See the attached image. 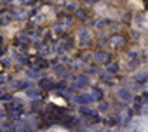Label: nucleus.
<instances>
[{
    "label": "nucleus",
    "instance_id": "obj_6",
    "mask_svg": "<svg viewBox=\"0 0 148 132\" xmlns=\"http://www.w3.org/2000/svg\"><path fill=\"white\" fill-rule=\"evenodd\" d=\"M94 59H96L98 63H105V61H108V52H105V50H99V52H96Z\"/></svg>",
    "mask_w": 148,
    "mask_h": 132
},
{
    "label": "nucleus",
    "instance_id": "obj_2",
    "mask_svg": "<svg viewBox=\"0 0 148 132\" xmlns=\"http://www.w3.org/2000/svg\"><path fill=\"white\" fill-rule=\"evenodd\" d=\"M119 99L120 101H125V103H131L132 101V94L129 89H120L119 90Z\"/></svg>",
    "mask_w": 148,
    "mask_h": 132
},
{
    "label": "nucleus",
    "instance_id": "obj_3",
    "mask_svg": "<svg viewBox=\"0 0 148 132\" xmlns=\"http://www.w3.org/2000/svg\"><path fill=\"white\" fill-rule=\"evenodd\" d=\"M79 38H80V44H82V45H87L89 40H91V33H89V30H87V28H86V30H80Z\"/></svg>",
    "mask_w": 148,
    "mask_h": 132
},
{
    "label": "nucleus",
    "instance_id": "obj_10",
    "mask_svg": "<svg viewBox=\"0 0 148 132\" xmlns=\"http://www.w3.org/2000/svg\"><path fill=\"white\" fill-rule=\"evenodd\" d=\"M54 71H56L58 75H64V73H66V68H63L61 64H58V66H54Z\"/></svg>",
    "mask_w": 148,
    "mask_h": 132
},
{
    "label": "nucleus",
    "instance_id": "obj_12",
    "mask_svg": "<svg viewBox=\"0 0 148 132\" xmlns=\"http://www.w3.org/2000/svg\"><path fill=\"white\" fill-rule=\"evenodd\" d=\"M122 44V37H113L112 38V45H120Z\"/></svg>",
    "mask_w": 148,
    "mask_h": 132
},
{
    "label": "nucleus",
    "instance_id": "obj_9",
    "mask_svg": "<svg viewBox=\"0 0 148 132\" xmlns=\"http://www.w3.org/2000/svg\"><path fill=\"white\" fill-rule=\"evenodd\" d=\"M106 70H108L110 73H117V71H119V66H117L115 63H110V64H108V68H106Z\"/></svg>",
    "mask_w": 148,
    "mask_h": 132
},
{
    "label": "nucleus",
    "instance_id": "obj_11",
    "mask_svg": "<svg viewBox=\"0 0 148 132\" xmlns=\"http://www.w3.org/2000/svg\"><path fill=\"white\" fill-rule=\"evenodd\" d=\"M98 108H99V111H108V108H110V106H108V103H105V101H101Z\"/></svg>",
    "mask_w": 148,
    "mask_h": 132
},
{
    "label": "nucleus",
    "instance_id": "obj_1",
    "mask_svg": "<svg viewBox=\"0 0 148 132\" xmlns=\"http://www.w3.org/2000/svg\"><path fill=\"white\" fill-rule=\"evenodd\" d=\"M89 77L87 75H77L75 78H73V85H75V89H86V87H89Z\"/></svg>",
    "mask_w": 148,
    "mask_h": 132
},
{
    "label": "nucleus",
    "instance_id": "obj_5",
    "mask_svg": "<svg viewBox=\"0 0 148 132\" xmlns=\"http://www.w3.org/2000/svg\"><path fill=\"white\" fill-rule=\"evenodd\" d=\"M38 85H40V89H44V90H51V89H54V82H52L51 78H42Z\"/></svg>",
    "mask_w": 148,
    "mask_h": 132
},
{
    "label": "nucleus",
    "instance_id": "obj_7",
    "mask_svg": "<svg viewBox=\"0 0 148 132\" xmlns=\"http://www.w3.org/2000/svg\"><path fill=\"white\" fill-rule=\"evenodd\" d=\"M146 78H148V73H146V71H139V73H136V82H138V84L146 82Z\"/></svg>",
    "mask_w": 148,
    "mask_h": 132
},
{
    "label": "nucleus",
    "instance_id": "obj_14",
    "mask_svg": "<svg viewBox=\"0 0 148 132\" xmlns=\"http://www.w3.org/2000/svg\"><path fill=\"white\" fill-rule=\"evenodd\" d=\"M86 2H89V4H94V2H98V0H86Z\"/></svg>",
    "mask_w": 148,
    "mask_h": 132
},
{
    "label": "nucleus",
    "instance_id": "obj_4",
    "mask_svg": "<svg viewBox=\"0 0 148 132\" xmlns=\"http://www.w3.org/2000/svg\"><path fill=\"white\" fill-rule=\"evenodd\" d=\"M75 99H77V103H80V104H89V103H92V101H94V97H92V96H89V94H79Z\"/></svg>",
    "mask_w": 148,
    "mask_h": 132
},
{
    "label": "nucleus",
    "instance_id": "obj_8",
    "mask_svg": "<svg viewBox=\"0 0 148 132\" xmlns=\"http://www.w3.org/2000/svg\"><path fill=\"white\" fill-rule=\"evenodd\" d=\"M92 94H94V96H92L94 99H98V101H101V99H103V92H101V89H94V90H92Z\"/></svg>",
    "mask_w": 148,
    "mask_h": 132
},
{
    "label": "nucleus",
    "instance_id": "obj_13",
    "mask_svg": "<svg viewBox=\"0 0 148 132\" xmlns=\"http://www.w3.org/2000/svg\"><path fill=\"white\" fill-rule=\"evenodd\" d=\"M28 77H32V78H37V77H40V73H38V71H28Z\"/></svg>",
    "mask_w": 148,
    "mask_h": 132
}]
</instances>
